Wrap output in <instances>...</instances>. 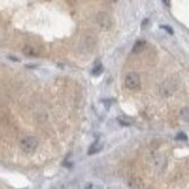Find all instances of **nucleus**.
I'll list each match as a JSON object with an SVG mask.
<instances>
[{"mask_svg": "<svg viewBox=\"0 0 189 189\" xmlns=\"http://www.w3.org/2000/svg\"><path fill=\"white\" fill-rule=\"evenodd\" d=\"M20 149L27 153V154H32L36 151V149L38 146V141L33 136H26V137L21 138V141L19 143Z\"/></svg>", "mask_w": 189, "mask_h": 189, "instance_id": "obj_1", "label": "nucleus"}, {"mask_svg": "<svg viewBox=\"0 0 189 189\" xmlns=\"http://www.w3.org/2000/svg\"><path fill=\"white\" fill-rule=\"evenodd\" d=\"M178 81L174 79H166L165 81L161 82L159 87V94L164 98H168L170 95H173L178 90Z\"/></svg>", "mask_w": 189, "mask_h": 189, "instance_id": "obj_2", "label": "nucleus"}, {"mask_svg": "<svg viewBox=\"0 0 189 189\" xmlns=\"http://www.w3.org/2000/svg\"><path fill=\"white\" fill-rule=\"evenodd\" d=\"M124 84L127 86L128 90H139L141 87V77L138 73L136 72H129L127 77H125V80H124Z\"/></svg>", "mask_w": 189, "mask_h": 189, "instance_id": "obj_3", "label": "nucleus"}, {"mask_svg": "<svg viewBox=\"0 0 189 189\" xmlns=\"http://www.w3.org/2000/svg\"><path fill=\"white\" fill-rule=\"evenodd\" d=\"M96 23L101 29L108 30L111 27V24H113V20H111L109 14L104 13V12H100L96 15Z\"/></svg>", "mask_w": 189, "mask_h": 189, "instance_id": "obj_4", "label": "nucleus"}, {"mask_svg": "<svg viewBox=\"0 0 189 189\" xmlns=\"http://www.w3.org/2000/svg\"><path fill=\"white\" fill-rule=\"evenodd\" d=\"M128 187L129 189H142L143 188V182L139 178H131L128 181Z\"/></svg>", "mask_w": 189, "mask_h": 189, "instance_id": "obj_5", "label": "nucleus"}, {"mask_svg": "<svg viewBox=\"0 0 189 189\" xmlns=\"http://www.w3.org/2000/svg\"><path fill=\"white\" fill-rule=\"evenodd\" d=\"M145 47H146V42H145L144 40H138V41H136V43L133 44L132 52L133 53H141V52L145 49Z\"/></svg>", "mask_w": 189, "mask_h": 189, "instance_id": "obj_6", "label": "nucleus"}, {"mask_svg": "<svg viewBox=\"0 0 189 189\" xmlns=\"http://www.w3.org/2000/svg\"><path fill=\"white\" fill-rule=\"evenodd\" d=\"M22 52L28 57H36L38 55L37 50L33 45H24L23 49H22Z\"/></svg>", "mask_w": 189, "mask_h": 189, "instance_id": "obj_7", "label": "nucleus"}, {"mask_svg": "<svg viewBox=\"0 0 189 189\" xmlns=\"http://www.w3.org/2000/svg\"><path fill=\"white\" fill-rule=\"evenodd\" d=\"M117 122L122 125V127H130L133 124V121L130 117H127V116H118L117 117Z\"/></svg>", "mask_w": 189, "mask_h": 189, "instance_id": "obj_8", "label": "nucleus"}, {"mask_svg": "<svg viewBox=\"0 0 189 189\" xmlns=\"http://www.w3.org/2000/svg\"><path fill=\"white\" fill-rule=\"evenodd\" d=\"M180 118L186 123H189V107H183L180 110Z\"/></svg>", "mask_w": 189, "mask_h": 189, "instance_id": "obj_9", "label": "nucleus"}, {"mask_svg": "<svg viewBox=\"0 0 189 189\" xmlns=\"http://www.w3.org/2000/svg\"><path fill=\"white\" fill-rule=\"evenodd\" d=\"M101 149H102V145L101 144H98V143H94L93 145H90V147L88 149V154L92 156V154H95V153H98L99 151H101Z\"/></svg>", "mask_w": 189, "mask_h": 189, "instance_id": "obj_10", "label": "nucleus"}, {"mask_svg": "<svg viewBox=\"0 0 189 189\" xmlns=\"http://www.w3.org/2000/svg\"><path fill=\"white\" fill-rule=\"evenodd\" d=\"M102 71H103V67H102V65H99V66H96L93 70V74L94 76H99V74H101L102 73Z\"/></svg>", "mask_w": 189, "mask_h": 189, "instance_id": "obj_11", "label": "nucleus"}, {"mask_svg": "<svg viewBox=\"0 0 189 189\" xmlns=\"http://www.w3.org/2000/svg\"><path fill=\"white\" fill-rule=\"evenodd\" d=\"M176 139H178V141H187V136H186L184 133L180 132L179 135L176 136Z\"/></svg>", "mask_w": 189, "mask_h": 189, "instance_id": "obj_12", "label": "nucleus"}, {"mask_svg": "<svg viewBox=\"0 0 189 189\" xmlns=\"http://www.w3.org/2000/svg\"><path fill=\"white\" fill-rule=\"evenodd\" d=\"M161 28L165 29L166 32H168V33H170V35H173V29L170 28V27H168V26H161Z\"/></svg>", "mask_w": 189, "mask_h": 189, "instance_id": "obj_13", "label": "nucleus"}, {"mask_svg": "<svg viewBox=\"0 0 189 189\" xmlns=\"http://www.w3.org/2000/svg\"><path fill=\"white\" fill-rule=\"evenodd\" d=\"M162 2H164L167 7H170V0H162Z\"/></svg>", "mask_w": 189, "mask_h": 189, "instance_id": "obj_14", "label": "nucleus"}, {"mask_svg": "<svg viewBox=\"0 0 189 189\" xmlns=\"http://www.w3.org/2000/svg\"><path fill=\"white\" fill-rule=\"evenodd\" d=\"M147 22H149V20H147V19H145V20H144V21H143V24H142V27H143V28H144V27L146 26V24H147Z\"/></svg>", "mask_w": 189, "mask_h": 189, "instance_id": "obj_15", "label": "nucleus"}, {"mask_svg": "<svg viewBox=\"0 0 189 189\" xmlns=\"http://www.w3.org/2000/svg\"><path fill=\"white\" fill-rule=\"evenodd\" d=\"M86 189H92V184H87V187H86Z\"/></svg>", "mask_w": 189, "mask_h": 189, "instance_id": "obj_16", "label": "nucleus"}, {"mask_svg": "<svg viewBox=\"0 0 189 189\" xmlns=\"http://www.w3.org/2000/svg\"><path fill=\"white\" fill-rule=\"evenodd\" d=\"M111 1H113V2H117L118 0H111Z\"/></svg>", "mask_w": 189, "mask_h": 189, "instance_id": "obj_17", "label": "nucleus"}]
</instances>
